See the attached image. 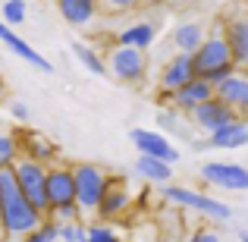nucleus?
<instances>
[{
	"mask_svg": "<svg viewBox=\"0 0 248 242\" xmlns=\"http://www.w3.org/2000/svg\"><path fill=\"white\" fill-rule=\"evenodd\" d=\"M44 211H38L29 195L19 189L13 167H0V236L29 239V233L41 224Z\"/></svg>",
	"mask_w": 248,
	"mask_h": 242,
	"instance_id": "f257e3e1",
	"label": "nucleus"
},
{
	"mask_svg": "<svg viewBox=\"0 0 248 242\" xmlns=\"http://www.w3.org/2000/svg\"><path fill=\"white\" fill-rule=\"evenodd\" d=\"M192 69H195V76H201V79H207V82H220L223 76H230V73L239 69L236 60H232V54H230V44H226L223 32L204 38V41L192 50Z\"/></svg>",
	"mask_w": 248,
	"mask_h": 242,
	"instance_id": "f03ea898",
	"label": "nucleus"
},
{
	"mask_svg": "<svg viewBox=\"0 0 248 242\" xmlns=\"http://www.w3.org/2000/svg\"><path fill=\"white\" fill-rule=\"evenodd\" d=\"M160 195H164V201H170V205L198 211L201 217H207V220H230L232 217V208L223 205L220 198L204 195V192H195V189H186V186H176L173 179L164 182V192H160Z\"/></svg>",
	"mask_w": 248,
	"mask_h": 242,
	"instance_id": "7ed1b4c3",
	"label": "nucleus"
},
{
	"mask_svg": "<svg viewBox=\"0 0 248 242\" xmlns=\"http://www.w3.org/2000/svg\"><path fill=\"white\" fill-rule=\"evenodd\" d=\"M110 173H104L97 163H73V182H76V205L82 217L88 220L101 205V195L107 189Z\"/></svg>",
	"mask_w": 248,
	"mask_h": 242,
	"instance_id": "20e7f679",
	"label": "nucleus"
},
{
	"mask_svg": "<svg viewBox=\"0 0 248 242\" xmlns=\"http://www.w3.org/2000/svg\"><path fill=\"white\" fill-rule=\"evenodd\" d=\"M10 167H13V173H16L19 189L29 195V201L38 211L47 214V163L29 158V154H19Z\"/></svg>",
	"mask_w": 248,
	"mask_h": 242,
	"instance_id": "39448f33",
	"label": "nucleus"
},
{
	"mask_svg": "<svg viewBox=\"0 0 248 242\" xmlns=\"http://www.w3.org/2000/svg\"><path fill=\"white\" fill-rule=\"evenodd\" d=\"M107 73L123 85H139L148 79V50L116 44L107 57Z\"/></svg>",
	"mask_w": 248,
	"mask_h": 242,
	"instance_id": "423d86ee",
	"label": "nucleus"
},
{
	"mask_svg": "<svg viewBox=\"0 0 248 242\" xmlns=\"http://www.w3.org/2000/svg\"><path fill=\"white\" fill-rule=\"evenodd\" d=\"M198 176L214 189H226V192H245L248 189V170L242 163L232 161H207L198 170Z\"/></svg>",
	"mask_w": 248,
	"mask_h": 242,
	"instance_id": "0eeeda50",
	"label": "nucleus"
},
{
	"mask_svg": "<svg viewBox=\"0 0 248 242\" xmlns=\"http://www.w3.org/2000/svg\"><path fill=\"white\" fill-rule=\"evenodd\" d=\"M132 201H135V195H132V189H129L126 176H110L107 189H104V195H101V205H97L94 214L101 220H120L123 214H129Z\"/></svg>",
	"mask_w": 248,
	"mask_h": 242,
	"instance_id": "6e6552de",
	"label": "nucleus"
},
{
	"mask_svg": "<svg viewBox=\"0 0 248 242\" xmlns=\"http://www.w3.org/2000/svg\"><path fill=\"white\" fill-rule=\"evenodd\" d=\"M76 201V182H73V167L69 163H47V211L57 205Z\"/></svg>",
	"mask_w": 248,
	"mask_h": 242,
	"instance_id": "1a4fd4ad",
	"label": "nucleus"
},
{
	"mask_svg": "<svg viewBox=\"0 0 248 242\" xmlns=\"http://www.w3.org/2000/svg\"><path fill=\"white\" fill-rule=\"evenodd\" d=\"M236 116H239V113L230 107V104H223L217 95H214V97H207V101H201L198 107H195L192 113H188V120L195 123V129H201V132L211 135L214 129H220L223 123L236 120Z\"/></svg>",
	"mask_w": 248,
	"mask_h": 242,
	"instance_id": "9d476101",
	"label": "nucleus"
},
{
	"mask_svg": "<svg viewBox=\"0 0 248 242\" xmlns=\"http://www.w3.org/2000/svg\"><path fill=\"white\" fill-rule=\"evenodd\" d=\"M214 95L223 104H230L242 120H248V73H230L220 82H214Z\"/></svg>",
	"mask_w": 248,
	"mask_h": 242,
	"instance_id": "9b49d317",
	"label": "nucleus"
},
{
	"mask_svg": "<svg viewBox=\"0 0 248 242\" xmlns=\"http://www.w3.org/2000/svg\"><path fill=\"white\" fill-rule=\"evenodd\" d=\"M167 97H170V107H173V110H179V113H192L201 101L214 97V82L201 79V76H192L186 85H179L176 91H170Z\"/></svg>",
	"mask_w": 248,
	"mask_h": 242,
	"instance_id": "f8f14e48",
	"label": "nucleus"
},
{
	"mask_svg": "<svg viewBox=\"0 0 248 242\" xmlns=\"http://www.w3.org/2000/svg\"><path fill=\"white\" fill-rule=\"evenodd\" d=\"M248 145V120L236 116V120L223 123L220 129H214L204 142H195V151H204V148H245Z\"/></svg>",
	"mask_w": 248,
	"mask_h": 242,
	"instance_id": "ddd939ff",
	"label": "nucleus"
},
{
	"mask_svg": "<svg viewBox=\"0 0 248 242\" xmlns=\"http://www.w3.org/2000/svg\"><path fill=\"white\" fill-rule=\"evenodd\" d=\"M129 139H132V145L139 148V154H154V158H164L170 163L179 161V151L173 148V142H170L167 135L154 132V129H132Z\"/></svg>",
	"mask_w": 248,
	"mask_h": 242,
	"instance_id": "4468645a",
	"label": "nucleus"
},
{
	"mask_svg": "<svg viewBox=\"0 0 248 242\" xmlns=\"http://www.w3.org/2000/svg\"><path fill=\"white\" fill-rule=\"evenodd\" d=\"M195 76V69H192V54H176L173 60H167L164 63V69H160V97L167 101V95L170 91H176L179 85H186L188 79Z\"/></svg>",
	"mask_w": 248,
	"mask_h": 242,
	"instance_id": "2eb2a0df",
	"label": "nucleus"
},
{
	"mask_svg": "<svg viewBox=\"0 0 248 242\" xmlns=\"http://www.w3.org/2000/svg\"><path fill=\"white\" fill-rule=\"evenodd\" d=\"M0 41H3L6 48L13 50V54H19V57H22L25 63H31L35 69H41V73H54V63H50L47 57H41V54H38V50L31 48L29 41H22V38H19L16 32H13V25H6L3 19H0Z\"/></svg>",
	"mask_w": 248,
	"mask_h": 242,
	"instance_id": "dca6fc26",
	"label": "nucleus"
},
{
	"mask_svg": "<svg viewBox=\"0 0 248 242\" xmlns=\"http://www.w3.org/2000/svg\"><path fill=\"white\" fill-rule=\"evenodd\" d=\"M223 38H226V44H230V54H232V60H236V66L248 73V16L245 19H230L226 29H223Z\"/></svg>",
	"mask_w": 248,
	"mask_h": 242,
	"instance_id": "f3484780",
	"label": "nucleus"
},
{
	"mask_svg": "<svg viewBox=\"0 0 248 242\" xmlns=\"http://www.w3.org/2000/svg\"><path fill=\"white\" fill-rule=\"evenodd\" d=\"M16 139H19V135H16ZM19 154H29V158H35V161H41V163L60 161V148H57L50 139L38 135V132H29V135L19 139Z\"/></svg>",
	"mask_w": 248,
	"mask_h": 242,
	"instance_id": "a211bd4d",
	"label": "nucleus"
},
{
	"mask_svg": "<svg viewBox=\"0 0 248 242\" xmlns=\"http://www.w3.org/2000/svg\"><path fill=\"white\" fill-rule=\"evenodd\" d=\"M135 173H139L145 182H160V186H164V182L173 179V163L164 161V158H154V154H139Z\"/></svg>",
	"mask_w": 248,
	"mask_h": 242,
	"instance_id": "6ab92c4d",
	"label": "nucleus"
},
{
	"mask_svg": "<svg viewBox=\"0 0 248 242\" xmlns=\"http://www.w3.org/2000/svg\"><path fill=\"white\" fill-rule=\"evenodd\" d=\"M204 38H207V25L198 22V19L179 22V25H176V32H173V44H176V50H182V54H192Z\"/></svg>",
	"mask_w": 248,
	"mask_h": 242,
	"instance_id": "aec40b11",
	"label": "nucleus"
},
{
	"mask_svg": "<svg viewBox=\"0 0 248 242\" xmlns=\"http://www.w3.org/2000/svg\"><path fill=\"white\" fill-rule=\"evenodd\" d=\"M57 10L69 25H88L97 16V0H57Z\"/></svg>",
	"mask_w": 248,
	"mask_h": 242,
	"instance_id": "412c9836",
	"label": "nucleus"
},
{
	"mask_svg": "<svg viewBox=\"0 0 248 242\" xmlns=\"http://www.w3.org/2000/svg\"><path fill=\"white\" fill-rule=\"evenodd\" d=\"M154 38H157V22L148 19V22H135V25H129V29H123L120 35H116V44H129V48L148 50L154 44Z\"/></svg>",
	"mask_w": 248,
	"mask_h": 242,
	"instance_id": "4be33fe9",
	"label": "nucleus"
},
{
	"mask_svg": "<svg viewBox=\"0 0 248 242\" xmlns=\"http://www.w3.org/2000/svg\"><path fill=\"white\" fill-rule=\"evenodd\" d=\"M73 50H76V57H79V60L85 63V69H88V73H94V76H107V63H104V57H101V54H94L88 44H73Z\"/></svg>",
	"mask_w": 248,
	"mask_h": 242,
	"instance_id": "5701e85b",
	"label": "nucleus"
},
{
	"mask_svg": "<svg viewBox=\"0 0 248 242\" xmlns=\"http://www.w3.org/2000/svg\"><path fill=\"white\" fill-rule=\"evenodd\" d=\"M85 230H88L91 242H113V239H120V230L113 226V220H101V217H97L94 224L85 220Z\"/></svg>",
	"mask_w": 248,
	"mask_h": 242,
	"instance_id": "b1692460",
	"label": "nucleus"
},
{
	"mask_svg": "<svg viewBox=\"0 0 248 242\" xmlns=\"http://www.w3.org/2000/svg\"><path fill=\"white\" fill-rule=\"evenodd\" d=\"M29 239H31V242H50V239H60V220L50 217V214H44L41 224H38L35 230L29 233Z\"/></svg>",
	"mask_w": 248,
	"mask_h": 242,
	"instance_id": "393cba45",
	"label": "nucleus"
},
{
	"mask_svg": "<svg viewBox=\"0 0 248 242\" xmlns=\"http://www.w3.org/2000/svg\"><path fill=\"white\" fill-rule=\"evenodd\" d=\"M19 158V139L0 129V167H10Z\"/></svg>",
	"mask_w": 248,
	"mask_h": 242,
	"instance_id": "a878e982",
	"label": "nucleus"
},
{
	"mask_svg": "<svg viewBox=\"0 0 248 242\" xmlns=\"http://www.w3.org/2000/svg\"><path fill=\"white\" fill-rule=\"evenodd\" d=\"M0 19L6 25H22L25 22V0H6L3 10H0Z\"/></svg>",
	"mask_w": 248,
	"mask_h": 242,
	"instance_id": "bb28decb",
	"label": "nucleus"
},
{
	"mask_svg": "<svg viewBox=\"0 0 248 242\" xmlns=\"http://www.w3.org/2000/svg\"><path fill=\"white\" fill-rule=\"evenodd\" d=\"M60 239H66V242H85V239H88L85 220H66V224H60Z\"/></svg>",
	"mask_w": 248,
	"mask_h": 242,
	"instance_id": "cd10ccee",
	"label": "nucleus"
},
{
	"mask_svg": "<svg viewBox=\"0 0 248 242\" xmlns=\"http://www.w3.org/2000/svg\"><path fill=\"white\" fill-rule=\"evenodd\" d=\"M157 126L160 129H170L173 135H186V129L179 126V110H157Z\"/></svg>",
	"mask_w": 248,
	"mask_h": 242,
	"instance_id": "c85d7f7f",
	"label": "nucleus"
},
{
	"mask_svg": "<svg viewBox=\"0 0 248 242\" xmlns=\"http://www.w3.org/2000/svg\"><path fill=\"white\" fill-rule=\"evenodd\" d=\"M141 0H97V10L107 13V16H116V13H129L135 10Z\"/></svg>",
	"mask_w": 248,
	"mask_h": 242,
	"instance_id": "c756f323",
	"label": "nucleus"
},
{
	"mask_svg": "<svg viewBox=\"0 0 248 242\" xmlns=\"http://www.w3.org/2000/svg\"><path fill=\"white\" fill-rule=\"evenodd\" d=\"M47 214H50V217H57L60 224H66V220H85L76 201H69V205H57V208H50Z\"/></svg>",
	"mask_w": 248,
	"mask_h": 242,
	"instance_id": "7c9ffc66",
	"label": "nucleus"
},
{
	"mask_svg": "<svg viewBox=\"0 0 248 242\" xmlns=\"http://www.w3.org/2000/svg\"><path fill=\"white\" fill-rule=\"evenodd\" d=\"M10 116H13V120H19V123H25V120L31 116L29 104H22V101H13V104H10Z\"/></svg>",
	"mask_w": 248,
	"mask_h": 242,
	"instance_id": "2f4dec72",
	"label": "nucleus"
},
{
	"mask_svg": "<svg viewBox=\"0 0 248 242\" xmlns=\"http://www.w3.org/2000/svg\"><path fill=\"white\" fill-rule=\"evenodd\" d=\"M195 239H220V230H195Z\"/></svg>",
	"mask_w": 248,
	"mask_h": 242,
	"instance_id": "473e14b6",
	"label": "nucleus"
},
{
	"mask_svg": "<svg viewBox=\"0 0 248 242\" xmlns=\"http://www.w3.org/2000/svg\"><path fill=\"white\" fill-rule=\"evenodd\" d=\"M236 239H242V242H248V230H239V233H236Z\"/></svg>",
	"mask_w": 248,
	"mask_h": 242,
	"instance_id": "72a5a7b5",
	"label": "nucleus"
}]
</instances>
